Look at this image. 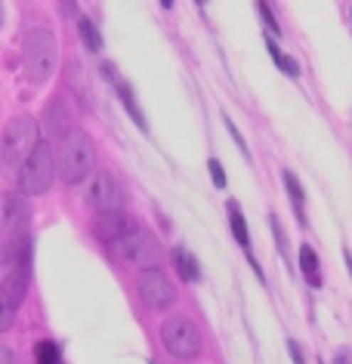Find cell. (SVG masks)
<instances>
[{"mask_svg": "<svg viewBox=\"0 0 352 364\" xmlns=\"http://www.w3.org/2000/svg\"><path fill=\"white\" fill-rule=\"evenodd\" d=\"M96 167V145L84 130H68L59 142L56 151V176L65 186L84 182L87 176H93Z\"/></svg>", "mask_w": 352, "mask_h": 364, "instance_id": "6da1fadb", "label": "cell"}, {"mask_svg": "<svg viewBox=\"0 0 352 364\" xmlns=\"http://www.w3.org/2000/svg\"><path fill=\"white\" fill-rule=\"evenodd\" d=\"M22 59H25V71L34 84L53 77V71L59 65V43L56 34L50 28H31L22 41Z\"/></svg>", "mask_w": 352, "mask_h": 364, "instance_id": "7a4b0ae2", "label": "cell"}, {"mask_svg": "<svg viewBox=\"0 0 352 364\" xmlns=\"http://www.w3.org/2000/svg\"><path fill=\"white\" fill-rule=\"evenodd\" d=\"M38 121L31 114H16L0 136V158L6 167H22L28 154L38 149Z\"/></svg>", "mask_w": 352, "mask_h": 364, "instance_id": "3957f363", "label": "cell"}, {"mask_svg": "<svg viewBox=\"0 0 352 364\" xmlns=\"http://www.w3.org/2000/svg\"><path fill=\"white\" fill-rule=\"evenodd\" d=\"M56 179V154L50 142H38L28 161L19 167V192L22 195H43Z\"/></svg>", "mask_w": 352, "mask_h": 364, "instance_id": "277c9868", "label": "cell"}, {"mask_svg": "<svg viewBox=\"0 0 352 364\" xmlns=\"http://www.w3.org/2000/svg\"><path fill=\"white\" fill-rule=\"evenodd\" d=\"M161 343H164V349L179 361H192L201 355V331H198V324L186 315H174L161 324Z\"/></svg>", "mask_w": 352, "mask_h": 364, "instance_id": "5b68a950", "label": "cell"}, {"mask_svg": "<svg viewBox=\"0 0 352 364\" xmlns=\"http://www.w3.org/2000/svg\"><path fill=\"white\" fill-rule=\"evenodd\" d=\"M112 247V253L121 262H127V266H146V269H158L155 262L161 259V247H158V241L151 238V235L142 229H133L130 235H124L121 241H114V244H108Z\"/></svg>", "mask_w": 352, "mask_h": 364, "instance_id": "8992f818", "label": "cell"}, {"mask_svg": "<svg viewBox=\"0 0 352 364\" xmlns=\"http://www.w3.org/2000/svg\"><path fill=\"white\" fill-rule=\"evenodd\" d=\"M25 290H28V269H25V262H19L10 275L0 281V333L13 327L16 312H19L25 299Z\"/></svg>", "mask_w": 352, "mask_h": 364, "instance_id": "52a82bcc", "label": "cell"}, {"mask_svg": "<svg viewBox=\"0 0 352 364\" xmlns=\"http://www.w3.org/2000/svg\"><path fill=\"white\" fill-rule=\"evenodd\" d=\"M87 204L99 213L124 210V192H121V186H117V179L112 173L99 170L87 179Z\"/></svg>", "mask_w": 352, "mask_h": 364, "instance_id": "ba28073f", "label": "cell"}, {"mask_svg": "<svg viewBox=\"0 0 352 364\" xmlns=\"http://www.w3.org/2000/svg\"><path fill=\"white\" fill-rule=\"evenodd\" d=\"M137 290H139V299L149 309H167L176 299L174 284H170V278L161 269H142L137 278Z\"/></svg>", "mask_w": 352, "mask_h": 364, "instance_id": "9c48e42d", "label": "cell"}, {"mask_svg": "<svg viewBox=\"0 0 352 364\" xmlns=\"http://www.w3.org/2000/svg\"><path fill=\"white\" fill-rule=\"evenodd\" d=\"M133 229H139V223L133 220V216L127 210H112V213H99L96 223H93V232L99 241L105 244H114L121 241L124 235H130Z\"/></svg>", "mask_w": 352, "mask_h": 364, "instance_id": "30bf717a", "label": "cell"}, {"mask_svg": "<svg viewBox=\"0 0 352 364\" xmlns=\"http://www.w3.org/2000/svg\"><path fill=\"white\" fill-rule=\"evenodd\" d=\"M174 266H176V272H179V278H183V281H198V278H201L198 259L186 247H176L174 250Z\"/></svg>", "mask_w": 352, "mask_h": 364, "instance_id": "8fae6325", "label": "cell"}, {"mask_svg": "<svg viewBox=\"0 0 352 364\" xmlns=\"http://www.w3.org/2000/svg\"><path fill=\"white\" fill-rule=\"evenodd\" d=\"M300 269H303V275L309 278V284L312 287H321V272H319V253H315L309 244H303L300 247Z\"/></svg>", "mask_w": 352, "mask_h": 364, "instance_id": "7c38bea8", "label": "cell"}, {"mask_svg": "<svg viewBox=\"0 0 352 364\" xmlns=\"http://www.w3.org/2000/svg\"><path fill=\"white\" fill-rule=\"evenodd\" d=\"M117 96H121V102L127 105V114L137 121V127L139 130H149V124H146V117H142V112H139V102L133 99V90H130V84H124V80H117Z\"/></svg>", "mask_w": 352, "mask_h": 364, "instance_id": "4fadbf2b", "label": "cell"}, {"mask_svg": "<svg viewBox=\"0 0 352 364\" xmlns=\"http://www.w3.org/2000/svg\"><path fill=\"white\" fill-rule=\"evenodd\" d=\"M229 225H232V235H235V241L241 244V247H247L250 238H247V223H245V213H241V207L229 201Z\"/></svg>", "mask_w": 352, "mask_h": 364, "instance_id": "5bb4252c", "label": "cell"}, {"mask_svg": "<svg viewBox=\"0 0 352 364\" xmlns=\"http://www.w3.org/2000/svg\"><path fill=\"white\" fill-rule=\"evenodd\" d=\"M34 364H62L59 346L50 343V340H41L38 346H34Z\"/></svg>", "mask_w": 352, "mask_h": 364, "instance_id": "9a60e30c", "label": "cell"}, {"mask_svg": "<svg viewBox=\"0 0 352 364\" xmlns=\"http://www.w3.org/2000/svg\"><path fill=\"white\" fill-rule=\"evenodd\" d=\"M282 179H284V188H287V195H291L294 207H297V216L303 220V188H300V179H297L291 170H284V173H282Z\"/></svg>", "mask_w": 352, "mask_h": 364, "instance_id": "2e32d148", "label": "cell"}, {"mask_svg": "<svg viewBox=\"0 0 352 364\" xmlns=\"http://www.w3.org/2000/svg\"><path fill=\"white\" fill-rule=\"evenodd\" d=\"M266 50H269V56L275 59V65H278V68L287 71V75H291V77H300V68L294 65V59H287L284 53L278 50V43H275V41H269V43H266Z\"/></svg>", "mask_w": 352, "mask_h": 364, "instance_id": "e0dca14e", "label": "cell"}, {"mask_svg": "<svg viewBox=\"0 0 352 364\" xmlns=\"http://www.w3.org/2000/svg\"><path fill=\"white\" fill-rule=\"evenodd\" d=\"M78 28H80V38H84L87 50H93V53L102 50V38H99V31L93 28V22H90V19H80V22H78Z\"/></svg>", "mask_w": 352, "mask_h": 364, "instance_id": "ac0fdd59", "label": "cell"}, {"mask_svg": "<svg viewBox=\"0 0 352 364\" xmlns=\"http://www.w3.org/2000/svg\"><path fill=\"white\" fill-rule=\"evenodd\" d=\"M207 167H210L213 186H216V188H225V170H223V164L216 161V158H210V164H207Z\"/></svg>", "mask_w": 352, "mask_h": 364, "instance_id": "d6986e66", "label": "cell"}, {"mask_svg": "<svg viewBox=\"0 0 352 364\" xmlns=\"http://www.w3.org/2000/svg\"><path fill=\"white\" fill-rule=\"evenodd\" d=\"M257 13H260V16H263V19H266V25H269V28H272V31L278 34V22H275V16H272V6H269V4H257Z\"/></svg>", "mask_w": 352, "mask_h": 364, "instance_id": "ffe728a7", "label": "cell"}, {"mask_svg": "<svg viewBox=\"0 0 352 364\" xmlns=\"http://www.w3.org/2000/svg\"><path fill=\"white\" fill-rule=\"evenodd\" d=\"M287 349H291V358H294V364H306L300 343H297V340H287Z\"/></svg>", "mask_w": 352, "mask_h": 364, "instance_id": "44dd1931", "label": "cell"}, {"mask_svg": "<svg viewBox=\"0 0 352 364\" xmlns=\"http://www.w3.org/2000/svg\"><path fill=\"white\" fill-rule=\"evenodd\" d=\"M0 364H19L16 361V352L10 349V346H4V343H0Z\"/></svg>", "mask_w": 352, "mask_h": 364, "instance_id": "7402d4cb", "label": "cell"}, {"mask_svg": "<svg viewBox=\"0 0 352 364\" xmlns=\"http://www.w3.org/2000/svg\"><path fill=\"white\" fill-rule=\"evenodd\" d=\"M334 364H352V352L349 349H340L337 358H334Z\"/></svg>", "mask_w": 352, "mask_h": 364, "instance_id": "603a6c76", "label": "cell"}, {"mask_svg": "<svg viewBox=\"0 0 352 364\" xmlns=\"http://www.w3.org/2000/svg\"><path fill=\"white\" fill-rule=\"evenodd\" d=\"M0 22H4V6H0Z\"/></svg>", "mask_w": 352, "mask_h": 364, "instance_id": "cb8c5ba5", "label": "cell"}]
</instances>
